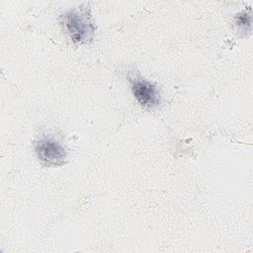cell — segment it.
<instances>
[{
  "label": "cell",
  "instance_id": "6da1fadb",
  "mask_svg": "<svg viewBox=\"0 0 253 253\" xmlns=\"http://www.w3.org/2000/svg\"><path fill=\"white\" fill-rule=\"evenodd\" d=\"M65 32L74 43H88L93 40L95 25L89 7L68 10L61 16Z\"/></svg>",
  "mask_w": 253,
  "mask_h": 253
},
{
  "label": "cell",
  "instance_id": "7a4b0ae2",
  "mask_svg": "<svg viewBox=\"0 0 253 253\" xmlns=\"http://www.w3.org/2000/svg\"><path fill=\"white\" fill-rule=\"evenodd\" d=\"M39 159L47 166H60L66 162L67 153L63 144L51 136H42L35 144Z\"/></svg>",
  "mask_w": 253,
  "mask_h": 253
},
{
  "label": "cell",
  "instance_id": "3957f363",
  "mask_svg": "<svg viewBox=\"0 0 253 253\" xmlns=\"http://www.w3.org/2000/svg\"><path fill=\"white\" fill-rule=\"evenodd\" d=\"M127 79L130 83L133 96L143 108L152 109L161 103L159 90L154 83L135 74H128Z\"/></svg>",
  "mask_w": 253,
  "mask_h": 253
}]
</instances>
